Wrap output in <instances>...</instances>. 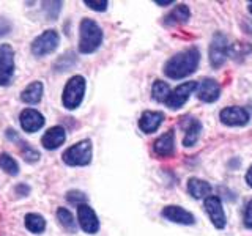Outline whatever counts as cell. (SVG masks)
<instances>
[{"label":"cell","instance_id":"8fae6325","mask_svg":"<svg viewBox=\"0 0 252 236\" xmlns=\"http://www.w3.org/2000/svg\"><path fill=\"white\" fill-rule=\"evenodd\" d=\"M219 120L225 126H244L249 123V112L244 107L233 106L220 110Z\"/></svg>","mask_w":252,"mask_h":236},{"label":"cell","instance_id":"603a6c76","mask_svg":"<svg viewBox=\"0 0 252 236\" xmlns=\"http://www.w3.org/2000/svg\"><path fill=\"white\" fill-rule=\"evenodd\" d=\"M24 224H26V228L32 233H43L46 230V220L41 214H36V212H29L24 219Z\"/></svg>","mask_w":252,"mask_h":236},{"label":"cell","instance_id":"d6986e66","mask_svg":"<svg viewBox=\"0 0 252 236\" xmlns=\"http://www.w3.org/2000/svg\"><path fill=\"white\" fill-rule=\"evenodd\" d=\"M6 137L10 139L11 142L14 140L16 144H18V148H19V151L24 157V161H27V162H36L39 161V153L36 151V149L32 148L27 142H22L21 137L16 134L14 129H6Z\"/></svg>","mask_w":252,"mask_h":236},{"label":"cell","instance_id":"d4e9b609","mask_svg":"<svg viewBox=\"0 0 252 236\" xmlns=\"http://www.w3.org/2000/svg\"><path fill=\"white\" fill-rule=\"evenodd\" d=\"M170 94V87L169 84H165L162 81H155L153 87H152V96L153 99H156L158 102H165Z\"/></svg>","mask_w":252,"mask_h":236},{"label":"cell","instance_id":"7c38bea8","mask_svg":"<svg viewBox=\"0 0 252 236\" xmlns=\"http://www.w3.org/2000/svg\"><path fill=\"white\" fill-rule=\"evenodd\" d=\"M195 94L202 102H215L220 96V87L215 79L205 77L199 84H197Z\"/></svg>","mask_w":252,"mask_h":236},{"label":"cell","instance_id":"1f68e13d","mask_svg":"<svg viewBox=\"0 0 252 236\" xmlns=\"http://www.w3.org/2000/svg\"><path fill=\"white\" fill-rule=\"evenodd\" d=\"M29 191H30V187H29V186H26V184H21V186L16 187V192H18V195H21V197H24V195L27 197Z\"/></svg>","mask_w":252,"mask_h":236},{"label":"cell","instance_id":"836d02e7","mask_svg":"<svg viewBox=\"0 0 252 236\" xmlns=\"http://www.w3.org/2000/svg\"><path fill=\"white\" fill-rule=\"evenodd\" d=\"M155 3H158V5H170L173 2H172V0H155Z\"/></svg>","mask_w":252,"mask_h":236},{"label":"cell","instance_id":"f546056e","mask_svg":"<svg viewBox=\"0 0 252 236\" xmlns=\"http://www.w3.org/2000/svg\"><path fill=\"white\" fill-rule=\"evenodd\" d=\"M244 225L248 228H252V200L246 205V211H244Z\"/></svg>","mask_w":252,"mask_h":236},{"label":"cell","instance_id":"e575fe53","mask_svg":"<svg viewBox=\"0 0 252 236\" xmlns=\"http://www.w3.org/2000/svg\"><path fill=\"white\" fill-rule=\"evenodd\" d=\"M249 11H251V14H252V3L249 5Z\"/></svg>","mask_w":252,"mask_h":236},{"label":"cell","instance_id":"7402d4cb","mask_svg":"<svg viewBox=\"0 0 252 236\" xmlns=\"http://www.w3.org/2000/svg\"><path fill=\"white\" fill-rule=\"evenodd\" d=\"M189 16H191V11H189L188 5H178V6L173 8V10L167 16H165L164 24H165V26H177V24H185L189 19Z\"/></svg>","mask_w":252,"mask_h":236},{"label":"cell","instance_id":"4dcf8cb0","mask_svg":"<svg viewBox=\"0 0 252 236\" xmlns=\"http://www.w3.org/2000/svg\"><path fill=\"white\" fill-rule=\"evenodd\" d=\"M11 30V24L6 19H0V36H5Z\"/></svg>","mask_w":252,"mask_h":236},{"label":"cell","instance_id":"8992f818","mask_svg":"<svg viewBox=\"0 0 252 236\" xmlns=\"http://www.w3.org/2000/svg\"><path fill=\"white\" fill-rule=\"evenodd\" d=\"M228 49H230V46H228L225 35L216 33L213 36V41L210 44V52H208L210 63L213 68H220L224 65L228 57Z\"/></svg>","mask_w":252,"mask_h":236},{"label":"cell","instance_id":"2e32d148","mask_svg":"<svg viewBox=\"0 0 252 236\" xmlns=\"http://www.w3.org/2000/svg\"><path fill=\"white\" fill-rule=\"evenodd\" d=\"M164 121V114L162 112H153V110H147L140 115L139 120V128L142 132L145 134H152L155 131H158V128L161 126V123Z\"/></svg>","mask_w":252,"mask_h":236},{"label":"cell","instance_id":"4fadbf2b","mask_svg":"<svg viewBox=\"0 0 252 236\" xmlns=\"http://www.w3.org/2000/svg\"><path fill=\"white\" fill-rule=\"evenodd\" d=\"M44 117L35 109H24L19 115L21 128L26 132H36L44 126Z\"/></svg>","mask_w":252,"mask_h":236},{"label":"cell","instance_id":"30bf717a","mask_svg":"<svg viewBox=\"0 0 252 236\" xmlns=\"http://www.w3.org/2000/svg\"><path fill=\"white\" fill-rule=\"evenodd\" d=\"M205 209H207L208 216H210V220L211 224L215 225L216 228H224L225 224H227V219H225V212H224V208H222V203H220L219 197L216 195H210L205 199Z\"/></svg>","mask_w":252,"mask_h":236},{"label":"cell","instance_id":"e0dca14e","mask_svg":"<svg viewBox=\"0 0 252 236\" xmlns=\"http://www.w3.org/2000/svg\"><path fill=\"white\" fill-rule=\"evenodd\" d=\"M153 149H155V153L161 157L172 156L173 149H175V134H173V131H169L162 134L161 137H158L153 144Z\"/></svg>","mask_w":252,"mask_h":236},{"label":"cell","instance_id":"484cf974","mask_svg":"<svg viewBox=\"0 0 252 236\" xmlns=\"http://www.w3.org/2000/svg\"><path fill=\"white\" fill-rule=\"evenodd\" d=\"M0 169L5 170L8 175L16 177L19 173V164L8 153H0Z\"/></svg>","mask_w":252,"mask_h":236},{"label":"cell","instance_id":"cb8c5ba5","mask_svg":"<svg viewBox=\"0 0 252 236\" xmlns=\"http://www.w3.org/2000/svg\"><path fill=\"white\" fill-rule=\"evenodd\" d=\"M57 219L60 225L65 228L68 233H76L77 232V222L74 216L71 214V212L66 209V208H59L57 209Z\"/></svg>","mask_w":252,"mask_h":236},{"label":"cell","instance_id":"4316f807","mask_svg":"<svg viewBox=\"0 0 252 236\" xmlns=\"http://www.w3.org/2000/svg\"><path fill=\"white\" fill-rule=\"evenodd\" d=\"M44 11H46V18L55 21L59 18V13L62 10V2H44Z\"/></svg>","mask_w":252,"mask_h":236},{"label":"cell","instance_id":"ba28073f","mask_svg":"<svg viewBox=\"0 0 252 236\" xmlns=\"http://www.w3.org/2000/svg\"><path fill=\"white\" fill-rule=\"evenodd\" d=\"M195 90H197V82H185L178 85L177 88H173V91H170L167 101H165V106L172 110L180 109L181 106H185V102Z\"/></svg>","mask_w":252,"mask_h":236},{"label":"cell","instance_id":"5bb4252c","mask_svg":"<svg viewBox=\"0 0 252 236\" xmlns=\"http://www.w3.org/2000/svg\"><path fill=\"white\" fill-rule=\"evenodd\" d=\"M162 217L170 220V222L181 224V225H192L195 222L192 212L186 211L181 206H177V205H169V206H165L162 209Z\"/></svg>","mask_w":252,"mask_h":236},{"label":"cell","instance_id":"44dd1931","mask_svg":"<svg viewBox=\"0 0 252 236\" xmlns=\"http://www.w3.org/2000/svg\"><path fill=\"white\" fill-rule=\"evenodd\" d=\"M188 192L191 194L194 199H207L211 194V186L207 181L200 178H189L188 181Z\"/></svg>","mask_w":252,"mask_h":236},{"label":"cell","instance_id":"9c48e42d","mask_svg":"<svg viewBox=\"0 0 252 236\" xmlns=\"http://www.w3.org/2000/svg\"><path fill=\"white\" fill-rule=\"evenodd\" d=\"M77 222L81 225V228L89 235H94L99 230V220L96 212L92 209L87 203L79 205L77 206Z\"/></svg>","mask_w":252,"mask_h":236},{"label":"cell","instance_id":"52a82bcc","mask_svg":"<svg viewBox=\"0 0 252 236\" xmlns=\"http://www.w3.org/2000/svg\"><path fill=\"white\" fill-rule=\"evenodd\" d=\"M14 74V51L10 44H0V87L11 82Z\"/></svg>","mask_w":252,"mask_h":236},{"label":"cell","instance_id":"6da1fadb","mask_svg":"<svg viewBox=\"0 0 252 236\" xmlns=\"http://www.w3.org/2000/svg\"><path fill=\"white\" fill-rule=\"evenodd\" d=\"M200 52L197 47H189L186 51H181L170 57L164 65V74L169 79H183L192 74L199 66Z\"/></svg>","mask_w":252,"mask_h":236},{"label":"cell","instance_id":"d6a6232c","mask_svg":"<svg viewBox=\"0 0 252 236\" xmlns=\"http://www.w3.org/2000/svg\"><path fill=\"white\" fill-rule=\"evenodd\" d=\"M246 183H248V186L249 187H252V165L248 169V172H246Z\"/></svg>","mask_w":252,"mask_h":236},{"label":"cell","instance_id":"277c9868","mask_svg":"<svg viewBox=\"0 0 252 236\" xmlns=\"http://www.w3.org/2000/svg\"><path fill=\"white\" fill-rule=\"evenodd\" d=\"M63 162L71 167H82L92 162V142L90 140H81L76 145L69 147L63 153Z\"/></svg>","mask_w":252,"mask_h":236},{"label":"cell","instance_id":"3957f363","mask_svg":"<svg viewBox=\"0 0 252 236\" xmlns=\"http://www.w3.org/2000/svg\"><path fill=\"white\" fill-rule=\"evenodd\" d=\"M85 79L82 76H73L63 88L62 102L68 110H74L81 106L85 94Z\"/></svg>","mask_w":252,"mask_h":236},{"label":"cell","instance_id":"9a60e30c","mask_svg":"<svg viewBox=\"0 0 252 236\" xmlns=\"http://www.w3.org/2000/svg\"><path fill=\"white\" fill-rule=\"evenodd\" d=\"M66 140V131L62 126H54V128L47 129L44 136L41 137V145L46 149H57L60 148Z\"/></svg>","mask_w":252,"mask_h":236},{"label":"cell","instance_id":"ffe728a7","mask_svg":"<svg viewBox=\"0 0 252 236\" xmlns=\"http://www.w3.org/2000/svg\"><path fill=\"white\" fill-rule=\"evenodd\" d=\"M43 90L44 87L39 81L32 82L30 85H27L26 88L21 93V101L26 102V104H38L43 98Z\"/></svg>","mask_w":252,"mask_h":236},{"label":"cell","instance_id":"83f0119b","mask_svg":"<svg viewBox=\"0 0 252 236\" xmlns=\"http://www.w3.org/2000/svg\"><path fill=\"white\" fill-rule=\"evenodd\" d=\"M66 200L69 203H74L79 206V205H84L87 202V195L84 192H81V191H69L66 194Z\"/></svg>","mask_w":252,"mask_h":236},{"label":"cell","instance_id":"ac0fdd59","mask_svg":"<svg viewBox=\"0 0 252 236\" xmlns=\"http://www.w3.org/2000/svg\"><path fill=\"white\" fill-rule=\"evenodd\" d=\"M183 128H185V139H183V145L185 147H192L195 145L197 139H199L200 132H202V123L197 120V118H185L183 121Z\"/></svg>","mask_w":252,"mask_h":236},{"label":"cell","instance_id":"f1b7e54d","mask_svg":"<svg viewBox=\"0 0 252 236\" xmlns=\"http://www.w3.org/2000/svg\"><path fill=\"white\" fill-rule=\"evenodd\" d=\"M84 3L89 8H92V10H94V11H106V8L109 5L106 0H99V2H94V0H85Z\"/></svg>","mask_w":252,"mask_h":236},{"label":"cell","instance_id":"7a4b0ae2","mask_svg":"<svg viewBox=\"0 0 252 236\" xmlns=\"http://www.w3.org/2000/svg\"><path fill=\"white\" fill-rule=\"evenodd\" d=\"M102 43V30L93 19L85 18L79 27V52L92 54L99 49Z\"/></svg>","mask_w":252,"mask_h":236},{"label":"cell","instance_id":"5b68a950","mask_svg":"<svg viewBox=\"0 0 252 236\" xmlns=\"http://www.w3.org/2000/svg\"><path fill=\"white\" fill-rule=\"evenodd\" d=\"M60 44V35L55 30H44L41 35L32 41V54L35 57H44L52 54Z\"/></svg>","mask_w":252,"mask_h":236}]
</instances>
